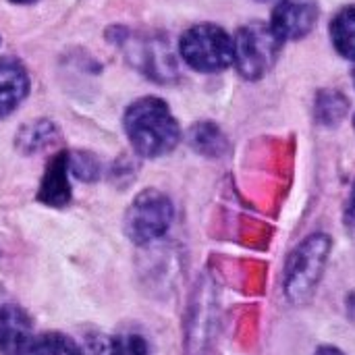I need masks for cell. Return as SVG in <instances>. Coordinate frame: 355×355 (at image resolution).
Returning a JSON list of instances; mask_svg holds the SVG:
<instances>
[{
  "instance_id": "obj_1",
  "label": "cell",
  "mask_w": 355,
  "mask_h": 355,
  "mask_svg": "<svg viewBox=\"0 0 355 355\" xmlns=\"http://www.w3.org/2000/svg\"><path fill=\"white\" fill-rule=\"evenodd\" d=\"M125 131L139 156L158 158L173 152L181 139L177 119L164 100L148 96L135 100L125 112Z\"/></svg>"
},
{
  "instance_id": "obj_2",
  "label": "cell",
  "mask_w": 355,
  "mask_h": 355,
  "mask_svg": "<svg viewBox=\"0 0 355 355\" xmlns=\"http://www.w3.org/2000/svg\"><path fill=\"white\" fill-rule=\"evenodd\" d=\"M331 248L333 241L327 233H314L289 254L283 272V291L289 304L304 306L314 297L324 277Z\"/></svg>"
},
{
  "instance_id": "obj_3",
  "label": "cell",
  "mask_w": 355,
  "mask_h": 355,
  "mask_svg": "<svg viewBox=\"0 0 355 355\" xmlns=\"http://www.w3.org/2000/svg\"><path fill=\"white\" fill-rule=\"evenodd\" d=\"M281 44L270 25L260 21L243 25L233 37V62L239 75L250 81L262 79L275 67Z\"/></svg>"
},
{
  "instance_id": "obj_4",
  "label": "cell",
  "mask_w": 355,
  "mask_h": 355,
  "mask_svg": "<svg viewBox=\"0 0 355 355\" xmlns=\"http://www.w3.org/2000/svg\"><path fill=\"white\" fill-rule=\"evenodd\" d=\"M175 218L173 202L158 189H144L125 212V235L135 245H148L171 229Z\"/></svg>"
},
{
  "instance_id": "obj_5",
  "label": "cell",
  "mask_w": 355,
  "mask_h": 355,
  "mask_svg": "<svg viewBox=\"0 0 355 355\" xmlns=\"http://www.w3.org/2000/svg\"><path fill=\"white\" fill-rule=\"evenodd\" d=\"M183 60L200 73H216L233 64V37L214 23L189 27L179 42Z\"/></svg>"
},
{
  "instance_id": "obj_6",
  "label": "cell",
  "mask_w": 355,
  "mask_h": 355,
  "mask_svg": "<svg viewBox=\"0 0 355 355\" xmlns=\"http://www.w3.org/2000/svg\"><path fill=\"white\" fill-rule=\"evenodd\" d=\"M127 58L139 71L156 81H171L177 75V62L168 42L162 37L127 40Z\"/></svg>"
},
{
  "instance_id": "obj_7",
  "label": "cell",
  "mask_w": 355,
  "mask_h": 355,
  "mask_svg": "<svg viewBox=\"0 0 355 355\" xmlns=\"http://www.w3.org/2000/svg\"><path fill=\"white\" fill-rule=\"evenodd\" d=\"M318 21L316 0H279L270 17V29L281 42L306 37Z\"/></svg>"
},
{
  "instance_id": "obj_8",
  "label": "cell",
  "mask_w": 355,
  "mask_h": 355,
  "mask_svg": "<svg viewBox=\"0 0 355 355\" xmlns=\"http://www.w3.org/2000/svg\"><path fill=\"white\" fill-rule=\"evenodd\" d=\"M33 339L29 314L17 304L0 306V355H25Z\"/></svg>"
},
{
  "instance_id": "obj_9",
  "label": "cell",
  "mask_w": 355,
  "mask_h": 355,
  "mask_svg": "<svg viewBox=\"0 0 355 355\" xmlns=\"http://www.w3.org/2000/svg\"><path fill=\"white\" fill-rule=\"evenodd\" d=\"M69 154L58 152L46 166L37 200L46 206H67L71 200V185H69Z\"/></svg>"
},
{
  "instance_id": "obj_10",
  "label": "cell",
  "mask_w": 355,
  "mask_h": 355,
  "mask_svg": "<svg viewBox=\"0 0 355 355\" xmlns=\"http://www.w3.org/2000/svg\"><path fill=\"white\" fill-rule=\"evenodd\" d=\"M29 92V75L17 58H0V119L10 114Z\"/></svg>"
},
{
  "instance_id": "obj_11",
  "label": "cell",
  "mask_w": 355,
  "mask_h": 355,
  "mask_svg": "<svg viewBox=\"0 0 355 355\" xmlns=\"http://www.w3.org/2000/svg\"><path fill=\"white\" fill-rule=\"evenodd\" d=\"M331 40L335 50L355 62V4L341 8L331 21Z\"/></svg>"
},
{
  "instance_id": "obj_12",
  "label": "cell",
  "mask_w": 355,
  "mask_h": 355,
  "mask_svg": "<svg viewBox=\"0 0 355 355\" xmlns=\"http://www.w3.org/2000/svg\"><path fill=\"white\" fill-rule=\"evenodd\" d=\"M89 352L92 355H150V345L137 333H121L114 337L98 339Z\"/></svg>"
},
{
  "instance_id": "obj_13",
  "label": "cell",
  "mask_w": 355,
  "mask_h": 355,
  "mask_svg": "<svg viewBox=\"0 0 355 355\" xmlns=\"http://www.w3.org/2000/svg\"><path fill=\"white\" fill-rule=\"evenodd\" d=\"M349 100L337 89H324L316 98V121L324 127H335L345 119Z\"/></svg>"
},
{
  "instance_id": "obj_14",
  "label": "cell",
  "mask_w": 355,
  "mask_h": 355,
  "mask_svg": "<svg viewBox=\"0 0 355 355\" xmlns=\"http://www.w3.org/2000/svg\"><path fill=\"white\" fill-rule=\"evenodd\" d=\"M25 355H85L83 349L62 333H44L33 339Z\"/></svg>"
},
{
  "instance_id": "obj_15",
  "label": "cell",
  "mask_w": 355,
  "mask_h": 355,
  "mask_svg": "<svg viewBox=\"0 0 355 355\" xmlns=\"http://www.w3.org/2000/svg\"><path fill=\"white\" fill-rule=\"evenodd\" d=\"M189 141L191 146L202 152V154H210V156H216L223 152L225 148V137L223 133L218 131V127H214L212 123H202V125H196L191 135H189Z\"/></svg>"
},
{
  "instance_id": "obj_16",
  "label": "cell",
  "mask_w": 355,
  "mask_h": 355,
  "mask_svg": "<svg viewBox=\"0 0 355 355\" xmlns=\"http://www.w3.org/2000/svg\"><path fill=\"white\" fill-rule=\"evenodd\" d=\"M52 133H54V125L48 121H37L31 123L27 127L21 129V133L17 135V144L23 152H31V150H40L42 146L52 141Z\"/></svg>"
},
{
  "instance_id": "obj_17",
  "label": "cell",
  "mask_w": 355,
  "mask_h": 355,
  "mask_svg": "<svg viewBox=\"0 0 355 355\" xmlns=\"http://www.w3.org/2000/svg\"><path fill=\"white\" fill-rule=\"evenodd\" d=\"M69 168L75 177L83 181H94L100 175V164L89 152H75L73 156H69Z\"/></svg>"
},
{
  "instance_id": "obj_18",
  "label": "cell",
  "mask_w": 355,
  "mask_h": 355,
  "mask_svg": "<svg viewBox=\"0 0 355 355\" xmlns=\"http://www.w3.org/2000/svg\"><path fill=\"white\" fill-rule=\"evenodd\" d=\"M345 220L349 227H355V181L352 185V193H349V200H347V206H345Z\"/></svg>"
},
{
  "instance_id": "obj_19",
  "label": "cell",
  "mask_w": 355,
  "mask_h": 355,
  "mask_svg": "<svg viewBox=\"0 0 355 355\" xmlns=\"http://www.w3.org/2000/svg\"><path fill=\"white\" fill-rule=\"evenodd\" d=\"M314 355H345V354H343L339 347H335V345H320Z\"/></svg>"
},
{
  "instance_id": "obj_20",
  "label": "cell",
  "mask_w": 355,
  "mask_h": 355,
  "mask_svg": "<svg viewBox=\"0 0 355 355\" xmlns=\"http://www.w3.org/2000/svg\"><path fill=\"white\" fill-rule=\"evenodd\" d=\"M10 2H15V4H31L35 0H10Z\"/></svg>"
},
{
  "instance_id": "obj_21",
  "label": "cell",
  "mask_w": 355,
  "mask_h": 355,
  "mask_svg": "<svg viewBox=\"0 0 355 355\" xmlns=\"http://www.w3.org/2000/svg\"><path fill=\"white\" fill-rule=\"evenodd\" d=\"M354 131H355V114H354Z\"/></svg>"
},
{
  "instance_id": "obj_22",
  "label": "cell",
  "mask_w": 355,
  "mask_h": 355,
  "mask_svg": "<svg viewBox=\"0 0 355 355\" xmlns=\"http://www.w3.org/2000/svg\"><path fill=\"white\" fill-rule=\"evenodd\" d=\"M354 83H355V73H354Z\"/></svg>"
}]
</instances>
